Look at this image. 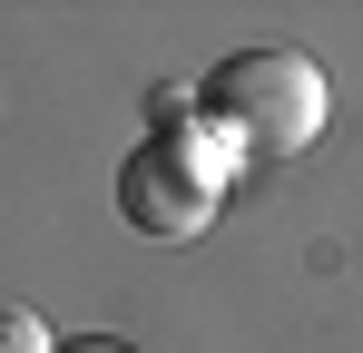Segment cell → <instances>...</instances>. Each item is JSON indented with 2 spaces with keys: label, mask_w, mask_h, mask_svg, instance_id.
Listing matches in <instances>:
<instances>
[{
  "label": "cell",
  "mask_w": 363,
  "mask_h": 353,
  "mask_svg": "<svg viewBox=\"0 0 363 353\" xmlns=\"http://www.w3.org/2000/svg\"><path fill=\"white\" fill-rule=\"evenodd\" d=\"M226 176H236V147L196 118V128H157V138H138L118 157V216L138 235H157V245H177L216 216V196H226Z\"/></svg>",
  "instance_id": "cell-2"
},
{
  "label": "cell",
  "mask_w": 363,
  "mask_h": 353,
  "mask_svg": "<svg viewBox=\"0 0 363 353\" xmlns=\"http://www.w3.org/2000/svg\"><path fill=\"white\" fill-rule=\"evenodd\" d=\"M60 353H138V344H118V334H79V344H60Z\"/></svg>",
  "instance_id": "cell-4"
},
{
  "label": "cell",
  "mask_w": 363,
  "mask_h": 353,
  "mask_svg": "<svg viewBox=\"0 0 363 353\" xmlns=\"http://www.w3.org/2000/svg\"><path fill=\"white\" fill-rule=\"evenodd\" d=\"M196 108H206V128H216L236 157H295V147L324 138L334 89H324V69H314L295 40H255V50H226L206 69Z\"/></svg>",
  "instance_id": "cell-1"
},
{
  "label": "cell",
  "mask_w": 363,
  "mask_h": 353,
  "mask_svg": "<svg viewBox=\"0 0 363 353\" xmlns=\"http://www.w3.org/2000/svg\"><path fill=\"white\" fill-rule=\"evenodd\" d=\"M0 353H60V334H50L30 304H0Z\"/></svg>",
  "instance_id": "cell-3"
}]
</instances>
